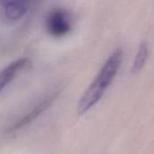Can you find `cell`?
Here are the masks:
<instances>
[{
  "label": "cell",
  "mask_w": 154,
  "mask_h": 154,
  "mask_svg": "<svg viewBox=\"0 0 154 154\" xmlns=\"http://www.w3.org/2000/svg\"><path fill=\"white\" fill-rule=\"evenodd\" d=\"M26 58H19L0 70V93L28 66Z\"/></svg>",
  "instance_id": "5b68a950"
},
{
  "label": "cell",
  "mask_w": 154,
  "mask_h": 154,
  "mask_svg": "<svg viewBox=\"0 0 154 154\" xmlns=\"http://www.w3.org/2000/svg\"><path fill=\"white\" fill-rule=\"evenodd\" d=\"M123 60L121 49L114 51L106 60L98 74L79 100L77 110L79 116L88 112L103 97L108 86L112 83Z\"/></svg>",
  "instance_id": "6da1fadb"
},
{
  "label": "cell",
  "mask_w": 154,
  "mask_h": 154,
  "mask_svg": "<svg viewBox=\"0 0 154 154\" xmlns=\"http://www.w3.org/2000/svg\"><path fill=\"white\" fill-rule=\"evenodd\" d=\"M147 57H148V46H147V43L143 42L139 46V49L135 57V60L132 68V71L134 73L140 71L142 68L143 67V65L145 64L147 60Z\"/></svg>",
  "instance_id": "8992f818"
},
{
  "label": "cell",
  "mask_w": 154,
  "mask_h": 154,
  "mask_svg": "<svg viewBox=\"0 0 154 154\" xmlns=\"http://www.w3.org/2000/svg\"><path fill=\"white\" fill-rule=\"evenodd\" d=\"M45 29L49 35L54 38H62L72 30V20L69 13L62 7L51 9L45 19Z\"/></svg>",
  "instance_id": "7a4b0ae2"
},
{
  "label": "cell",
  "mask_w": 154,
  "mask_h": 154,
  "mask_svg": "<svg viewBox=\"0 0 154 154\" xmlns=\"http://www.w3.org/2000/svg\"><path fill=\"white\" fill-rule=\"evenodd\" d=\"M30 5L31 3L29 1H2L0 2V12L5 20L16 22L28 13Z\"/></svg>",
  "instance_id": "277c9868"
},
{
  "label": "cell",
  "mask_w": 154,
  "mask_h": 154,
  "mask_svg": "<svg viewBox=\"0 0 154 154\" xmlns=\"http://www.w3.org/2000/svg\"><path fill=\"white\" fill-rule=\"evenodd\" d=\"M58 95H59V92H54V93L49 95L48 97H46L40 103H38L36 106H34L29 112H27L23 117H21L14 124H13L8 128V130H6V133L12 134V133L17 132V131L26 127L27 125H31L34 120H36L42 114H43L55 102Z\"/></svg>",
  "instance_id": "3957f363"
}]
</instances>
